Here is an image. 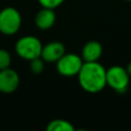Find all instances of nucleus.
Listing matches in <instances>:
<instances>
[{"label": "nucleus", "mask_w": 131, "mask_h": 131, "mask_svg": "<svg viewBox=\"0 0 131 131\" xmlns=\"http://www.w3.org/2000/svg\"><path fill=\"white\" fill-rule=\"evenodd\" d=\"M106 70L98 61H84L77 77L81 88L88 93H98L106 86Z\"/></svg>", "instance_id": "1"}, {"label": "nucleus", "mask_w": 131, "mask_h": 131, "mask_svg": "<svg viewBox=\"0 0 131 131\" xmlns=\"http://www.w3.org/2000/svg\"><path fill=\"white\" fill-rule=\"evenodd\" d=\"M42 46L41 41L37 37L29 35L19 38L15 43L14 49L20 58L30 61L31 59L41 55Z\"/></svg>", "instance_id": "2"}, {"label": "nucleus", "mask_w": 131, "mask_h": 131, "mask_svg": "<svg viewBox=\"0 0 131 131\" xmlns=\"http://www.w3.org/2000/svg\"><path fill=\"white\" fill-rule=\"evenodd\" d=\"M21 27V15L19 11L11 6L0 10V33L6 36L14 35Z\"/></svg>", "instance_id": "3"}, {"label": "nucleus", "mask_w": 131, "mask_h": 131, "mask_svg": "<svg viewBox=\"0 0 131 131\" xmlns=\"http://www.w3.org/2000/svg\"><path fill=\"white\" fill-rule=\"evenodd\" d=\"M106 85L118 93H123L129 86L130 76L126 70L121 66H113L105 72Z\"/></svg>", "instance_id": "4"}, {"label": "nucleus", "mask_w": 131, "mask_h": 131, "mask_svg": "<svg viewBox=\"0 0 131 131\" xmlns=\"http://www.w3.org/2000/svg\"><path fill=\"white\" fill-rule=\"evenodd\" d=\"M83 59L76 53H64L56 61V71L63 77H75L83 64Z\"/></svg>", "instance_id": "5"}, {"label": "nucleus", "mask_w": 131, "mask_h": 131, "mask_svg": "<svg viewBox=\"0 0 131 131\" xmlns=\"http://www.w3.org/2000/svg\"><path fill=\"white\" fill-rule=\"evenodd\" d=\"M19 85L18 74L10 69L0 70V92L4 94H9L14 92Z\"/></svg>", "instance_id": "6"}, {"label": "nucleus", "mask_w": 131, "mask_h": 131, "mask_svg": "<svg viewBox=\"0 0 131 131\" xmlns=\"http://www.w3.org/2000/svg\"><path fill=\"white\" fill-rule=\"evenodd\" d=\"M66 53L64 45L59 41H51L42 46L41 58L45 62H56Z\"/></svg>", "instance_id": "7"}, {"label": "nucleus", "mask_w": 131, "mask_h": 131, "mask_svg": "<svg viewBox=\"0 0 131 131\" xmlns=\"http://www.w3.org/2000/svg\"><path fill=\"white\" fill-rule=\"evenodd\" d=\"M56 16L54 9L42 7L35 15V25L40 30H48L53 27Z\"/></svg>", "instance_id": "8"}, {"label": "nucleus", "mask_w": 131, "mask_h": 131, "mask_svg": "<svg viewBox=\"0 0 131 131\" xmlns=\"http://www.w3.org/2000/svg\"><path fill=\"white\" fill-rule=\"evenodd\" d=\"M102 45L95 40L88 41L82 48L81 57L83 61H98L102 55Z\"/></svg>", "instance_id": "9"}, {"label": "nucleus", "mask_w": 131, "mask_h": 131, "mask_svg": "<svg viewBox=\"0 0 131 131\" xmlns=\"http://www.w3.org/2000/svg\"><path fill=\"white\" fill-rule=\"evenodd\" d=\"M47 131H74L75 127L67 120L54 119L50 121L46 126Z\"/></svg>", "instance_id": "10"}, {"label": "nucleus", "mask_w": 131, "mask_h": 131, "mask_svg": "<svg viewBox=\"0 0 131 131\" xmlns=\"http://www.w3.org/2000/svg\"><path fill=\"white\" fill-rule=\"evenodd\" d=\"M30 69L35 75H40L44 71V60L41 58V56L30 60Z\"/></svg>", "instance_id": "11"}, {"label": "nucleus", "mask_w": 131, "mask_h": 131, "mask_svg": "<svg viewBox=\"0 0 131 131\" xmlns=\"http://www.w3.org/2000/svg\"><path fill=\"white\" fill-rule=\"evenodd\" d=\"M10 64H11L10 53L5 49L0 48V70L10 68Z\"/></svg>", "instance_id": "12"}, {"label": "nucleus", "mask_w": 131, "mask_h": 131, "mask_svg": "<svg viewBox=\"0 0 131 131\" xmlns=\"http://www.w3.org/2000/svg\"><path fill=\"white\" fill-rule=\"evenodd\" d=\"M66 0H38V2L40 3V5L42 7L45 8H50V9H54L56 7H58L59 5H61Z\"/></svg>", "instance_id": "13"}, {"label": "nucleus", "mask_w": 131, "mask_h": 131, "mask_svg": "<svg viewBox=\"0 0 131 131\" xmlns=\"http://www.w3.org/2000/svg\"><path fill=\"white\" fill-rule=\"evenodd\" d=\"M126 70H127V72H128V74H129V76L131 77V61L128 63V66H127V68H126Z\"/></svg>", "instance_id": "14"}, {"label": "nucleus", "mask_w": 131, "mask_h": 131, "mask_svg": "<svg viewBox=\"0 0 131 131\" xmlns=\"http://www.w3.org/2000/svg\"><path fill=\"white\" fill-rule=\"evenodd\" d=\"M125 1H128V2H131V0H125Z\"/></svg>", "instance_id": "15"}]
</instances>
